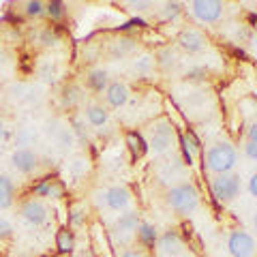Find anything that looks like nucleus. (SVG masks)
Wrapping results in <instances>:
<instances>
[{"mask_svg": "<svg viewBox=\"0 0 257 257\" xmlns=\"http://www.w3.org/2000/svg\"><path fill=\"white\" fill-rule=\"evenodd\" d=\"M122 257H144V253L142 251H133V248H131V251H124Z\"/></svg>", "mask_w": 257, "mask_h": 257, "instance_id": "obj_40", "label": "nucleus"}, {"mask_svg": "<svg viewBox=\"0 0 257 257\" xmlns=\"http://www.w3.org/2000/svg\"><path fill=\"white\" fill-rule=\"evenodd\" d=\"M22 216L32 225H43L47 221V208L41 199H28L22 204Z\"/></svg>", "mask_w": 257, "mask_h": 257, "instance_id": "obj_11", "label": "nucleus"}, {"mask_svg": "<svg viewBox=\"0 0 257 257\" xmlns=\"http://www.w3.org/2000/svg\"><path fill=\"white\" fill-rule=\"evenodd\" d=\"M210 189H212V195L216 197V202H234V199L240 195V176L236 174H219L214 176L212 182H210Z\"/></svg>", "mask_w": 257, "mask_h": 257, "instance_id": "obj_3", "label": "nucleus"}, {"mask_svg": "<svg viewBox=\"0 0 257 257\" xmlns=\"http://www.w3.org/2000/svg\"><path fill=\"white\" fill-rule=\"evenodd\" d=\"M0 94H3V92H0Z\"/></svg>", "mask_w": 257, "mask_h": 257, "instance_id": "obj_45", "label": "nucleus"}, {"mask_svg": "<svg viewBox=\"0 0 257 257\" xmlns=\"http://www.w3.org/2000/svg\"><path fill=\"white\" fill-rule=\"evenodd\" d=\"M248 142H255L257 144V120L248 126Z\"/></svg>", "mask_w": 257, "mask_h": 257, "instance_id": "obj_39", "label": "nucleus"}, {"mask_svg": "<svg viewBox=\"0 0 257 257\" xmlns=\"http://www.w3.org/2000/svg\"><path fill=\"white\" fill-rule=\"evenodd\" d=\"M182 150H184V157H187V163L191 165L195 152L199 150V142H197L195 135H193V131H187L182 135Z\"/></svg>", "mask_w": 257, "mask_h": 257, "instance_id": "obj_21", "label": "nucleus"}, {"mask_svg": "<svg viewBox=\"0 0 257 257\" xmlns=\"http://www.w3.org/2000/svg\"><path fill=\"white\" fill-rule=\"evenodd\" d=\"M178 43H180L182 50H184V52H189V54L204 52L206 47H208L206 37H204L199 30H195V28H187V30H182L180 35H178Z\"/></svg>", "mask_w": 257, "mask_h": 257, "instance_id": "obj_8", "label": "nucleus"}, {"mask_svg": "<svg viewBox=\"0 0 257 257\" xmlns=\"http://www.w3.org/2000/svg\"><path fill=\"white\" fill-rule=\"evenodd\" d=\"M35 142H37V135L30 128H20L18 135H15V146H32Z\"/></svg>", "mask_w": 257, "mask_h": 257, "instance_id": "obj_26", "label": "nucleus"}, {"mask_svg": "<svg viewBox=\"0 0 257 257\" xmlns=\"http://www.w3.org/2000/svg\"><path fill=\"white\" fill-rule=\"evenodd\" d=\"M105 99L111 107H122L128 101V88L122 82H111L105 90Z\"/></svg>", "mask_w": 257, "mask_h": 257, "instance_id": "obj_13", "label": "nucleus"}, {"mask_svg": "<svg viewBox=\"0 0 257 257\" xmlns=\"http://www.w3.org/2000/svg\"><path fill=\"white\" fill-rule=\"evenodd\" d=\"M56 246H58L60 253H71L75 246V238H73V231L62 227L58 234H56Z\"/></svg>", "mask_w": 257, "mask_h": 257, "instance_id": "obj_20", "label": "nucleus"}, {"mask_svg": "<svg viewBox=\"0 0 257 257\" xmlns=\"http://www.w3.org/2000/svg\"><path fill=\"white\" fill-rule=\"evenodd\" d=\"M35 193H37V195L58 197V195H62V187L58 182H54V180H45V182L39 184V187H35Z\"/></svg>", "mask_w": 257, "mask_h": 257, "instance_id": "obj_24", "label": "nucleus"}, {"mask_svg": "<svg viewBox=\"0 0 257 257\" xmlns=\"http://www.w3.org/2000/svg\"><path fill=\"white\" fill-rule=\"evenodd\" d=\"M18 257H30V255H18Z\"/></svg>", "mask_w": 257, "mask_h": 257, "instance_id": "obj_43", "label": "nucleus"}, {"mask_svg": "<svg viewBox=\"0 0 257 257\" xmlns=\"http://www.w3.org/2000/svg\"><path fill=\"white\" fill-rule=\"evenodd\" d=\"M86 120L90 122L92 126H105L107 124V120H109V114H107V109L103 107V105H88L86 107Z\"/></svg>", "mask_w": 257, "mask_h": 257, "instance_id": "obj_17", "label": "nucleus"}, {"mask_svg": "<svg viewBox=\"0 0 257 257\" xmlns=\"http://www.w3.org/2000/svg\"><path fill=\"white\" fill-rule=\"evenodd\" d=\"M11 163L18 172L22 174H32L39 167V155L32 152L30 148H18L11 155Z\"/></svg>", "mask_w": 257, "mask_h": 257, "instance_id": "obj_9", "label": "nucleus"}, {"mask_svg": "<svg viewBox=\"0 0 257 257\" xmlns=\"http://www.w3.org/2000/svg\"><path fill=\"white\" fill-rule=\"evenodd\" d=\"M236 150L234 146H229V144L225 142H219L210 146V150L206 152V167L210 172H214L216 176L219 174H229L231 170L236 167Z\"/></svg>", "mask_w": 257, "mask_h": 257, "instance_id": "obj_2", "label": "nucleus"}, {"mask_svg": "<svg viewBox=\"0 0 257 257\" xmlns=\"http://www.w3.org/2000/svg\"><path fill=\"white\" fill-rule=\"evenodd\" d=\"M7 138V126H5V122L0 120V144H3V140Z\"/></svg>", "mask_w": 257, "mask_h": 257, "instance_id": "obj_41", "label": "nucleus"}, {"mask_svg": "<svg viewBox=\"0 0 257 257\" xmlns=\"http://www.w3.org/2000/svg\"><path fill=\"white\" fill-rule=\"evenodd\" d=\"M176 257H182V255H176Z\"/></svg>", "mask_w": 257, "mask_h": 257, "instance_id": "obj_44", "label": "nucleus"}, {"mask_svg": "<svg viewBox=\"0 0 257 257\" xmlns=\"http://www.w3.org/2000/svg\"><path fill=\"white\" fill-rule=\"evenodd\" d=\"M138 238L142 240L144 244H155V240H157V229H155V225H150V223H140V227H138Z\"/></svg>", "mask_w": 257, "mask_h": 257, "instance_id": "obj_25", "label": "nucleus"}, {"mask_svg": "<svg viewBox=\"0 0 257 257\" xmlns=\"http://www.w3.org/2000/svg\"><path fill=\"white\" fill-rule=\"evenodd\" d=\"M165 202L176 214H189L197 208L199 195H197V191L191 182H180V184H176V187H172L170 191H167Z\"/></svg>", "mask_w": 257, "mask_h": 257, "instance_id": "obj_1", "label": "nucleus"}, {"mask_svg": "<svg viewBox=\"0 0 257 257\" xmlns=\"http://www.w3.org/2000/svg\"><path fill=\"white\" fill-rule=\"evenodd\" d=\"M86 82H88V86H90L94 92H103V90H107V86H109L107 71H105V69H92L90 73H88Z\"/></svg>", "mask_w": 257, "mask_h": 257, "instance_id": "obj_16", "label": "nucleus"}, {"mask_svg": "<svg viewBox=\"0 0 257 257\" xmlns=\"http://www.w3.org/2000/svg\"><path fill=\"white\" fill-rule=\"evenodd\" d=\"M11 236H13V225H11V221L0 219V240H7V238H11Z\"/></svg>", "mask_w": 257, "mask_h": 257, "instance_id": "obj_32", "label": "nucleus"}, {"mask_svg": "<svg viewBox=\"0 0 257 257\" xmlns=\"http://www.w3.org/2000/svg\"><path fill=\"white\" fill-rule=\"evenodd\" d=\"M79 99H82V96H79V90L75 86H67V88H64V92H62V103H64V105L73 107Z\"/></svg>", "mask_w": 257, "mask_h": 257, "instance_id": "obj_27", "label": "nucleus"}, {"mask_svg": "<svg viewBox=\"0 0 257 257\" xmlns=\"http://www.w3.org/2000/svg\"><path fill=\"white\" fill-rule=\"evenodd\" d=\"M128 7H133L135 11H146L152 7V3H128Z\"/></svg>", "mask_w": 257, "mask_h": 257, "instance_id": "obj_38", "label": "nucleus"}, {"mask_svg": "<svg viewBox=\"0 0 257 257\" xmlns=\"http://www.w3.org/2000/svg\"><path fill=\"white\" fill-rule=\"evenodd\" d=\"M150 135V148L157 152V155H163L174 146V124L167 122V120H159L148 128Z\"/></svg>", "mask_w": 257, "mask_h": 257, "instance_id": "obj_4", "label": "nucleus"}, {"mask_svg": "<svg viewBox=\"0 0 257 257\" xmlns=\"http://www.w3.org/2000/svg\"><path fill=\"white\" fill-rule=\"evenodd\" d=\"M159 244H161V251H163L165 255H170V257H176V255H180L184 251V242H182V238L178 231H165L163 236H161L159 240Z\"/></svg>", "mask_w": 257, "mask_h": 257, "instance_id": "obj_12", "label": "nucleus"}, {"mask_svg": "<svg viewBox=\"0 0 257 257\" xmlns=\"http://www.w3.org/2000/svg\"><path fill=\"white\" fill-rule=\"evenodd\" d=\"M45 11V5L39 3V0H30V3H26V13L28 15H35V18H39Z\"/></svg>", "mask_w": 257, "mask_h": 257, "instance_id": "obj_31", "label": "nucleus"}, {"mask_svg": "<svg viewBox=\"0 0 257 257\" xmlns=\"http://www.w3.org/2000/svg\"><path fill=\"white\" fill-rule=\"evenodd\" d=\"M244 155H246V159L257 161V144L255 142H248L246 144V146H244Z\"/></svg>", "mask_w": 257, "mask_h": 257, "instance_id": "obj_35", "label": "nucleus"}, {"mask_svg": "<svg viewBox=\"0 0 257 257\" xmlns=\"http://www.w3.org/2000/svg\"><path fill=\"white\" fill-rule=\"evenodd\" d=\"M71 223H73V225H82L84 223L82 210H73V212H71Z\"/></svg>", "mask_w": 257, "mask_h": 257, "instance_id": "obj_37", "label": "nucleus"}, {"mask_svg": "<svg viewBox=\"0 0 257 257\" xmlns=\"http://www.w3.org/2000/svg\"><path fill=\"white\" fill-rule=\"evenodd\" d=\"M140 227V214L138 212H126V214H120V219H116L114 223V229H111V234H114V238L122 240V244H126L128 240H131V236L138 231Z\"/></svg>", "mask_w": 257, "mask_h": 257, "instance_id": "obj_5", "label": "nucleus"}, {"mask_svg": "<svg viewBox=\"0 0 257 257\" xmlns=\"http://www.w3.org/2000/svg\"><path fill=\"white\" fill-rule=\"evenodd\" d=\"M157 62L161 69L170 71L172 67H176V62H178V56H176V52L172 50V47H165V50H161L157 54Z\"/></svg>", "mask_w": 257, "mask_h": 257, "instance_id": "obj_22", "label": "nucleus"}, {"mask_svg": "<svg viewBox=\"0 0 257 257\" xmlns=\"http://www.w3.org/2000/svg\"><path fill=\"white\" fill-rule=\"evenodd\" d=\"M133 69H135V73H140V75L150 73V69H152V58H150V56H142L140 60L133 62Z\"/></svg>", "mask_w": 257, "mask_h": 257, "instance_id": "obj_30", "label": "nucleus"}, {"mask_svg": "<svg viewBox=\"0 0 257 257\" xmlns=\"http://www.w3.org/2000/svg\"><path fill=\"white\" fill-rule=\"evenodd\" d=\"M13 195H15V184L9 176H0V210L13 206Z\"/></svg>", "mask_w": 257, "mask_h": 257, "instance_id": "obj_15", "label": "nucleus"}, {"mask_svg": "<svg viewBox=\"0 0 257 257\" xmlns=\"http://www.w3.org/2000/svg\"><path fill=\"white\" fill-rule=\"evenodd\" d=\"M56 41V35L52 32V28H43L41 35H39V43L41 45H52Z\"/></svg>", "mask_w": 257, "mask_h": 257, "instance_id": "obj_33", "label": "nucleus"}, {"mask_svg": "<svg viewBox=\"0 0 257 257\" xmlns=\"http://www.w3.org/2000/svg\"><path fill=\"white\" fill-rule=\"evenodd\" d=\"M253 227H255V231H257V212H255V216H253Z\"/></svg>", "mask_w": 257, "mask_h": 257, "instance_id": "obj_42", "label": "nucleus"}, {"mask_svg": "<svg viewBox=\"0 0 257 257\" xmlns=\"http://www.w3.org/2000/svg\"><path fill=\"white\" fill-rule=\"evenodd\" d=\"M45 11H47V15H50V18L60 20L62 15H64V5L60 3V0H52V3L45 5Z\"/></svg>", "mask_w": 257, "mask_h": 257, "instance_id": "obj_28", "label": "nucleus"}, {"mask_svg": "<svg viewBox=\"0 0 257 257\" xmlns=\"http://www.w3.org/2000/svg\"><path fill=\"white\" fill-rule=\"evenodd\" d=\"M103 199H105V206L109 208V210L120 212L128 206V202H131V193H128L126 187L116 184V187H109L105 193H103Z\"/></svg>", "mask_w": 257, "mask_h": 257, "instance_id": "obj_10", "label": "nucleus"}, {"mask_svg": "<svg viewBox=\"0 0 257 257\" xmlns=\"http://www.w3.org/2000/svg\"><path fill=\"white\" fill-rule=\"evenodd\" d=\"M41 77L45 79V82H54V79H56V67H54V64H50V62L43 64V67H41Z\"/></svg>", "mask_w": 257, "mask_h": 257, "instance_id": "obj_34", "label": "nucleus"}, {"mask_svg": "<svg viewBox=\"0 0 257 257\" xmlns=\"http://www.w3.org/2000/svg\"><path fill=\"white\" fill-rule=\"evenodd\" d=\"M54 142L56 146H58L60 150H71L75 144V135H73V128L69 126H60L54 131Z\"/></svg>", "mask_w": 257, "mask_h": 257, "instance_id": "obj_18", "label": "nucleus"}, {"mask_svg": "<svg viewBox=\"0 0 257 257\" xmlns=\"http://www.w3.org/2000/svg\"><path fill=\"white\" fill-rule=\"evenodd\" d=\"M227 248L231 257H251L255 253V240L246 231H231L227 240Z\"/></svg>", "mask_w": 257, "mask_h": 257, "instance_id": "obj_6", "label": "nucleus"}, {"mask_svg": "<svg viewBox=\"0 0 257 257\" xmlns=\"http://www.w3.org/2000/svg\"><path fill=\"white\" fill-rule=\"evenodd\" d=\"M126 146H128V150H131V155H133L135 159L144 157V155H146V150H148L144 138H142L140 133H135V131H128V133H126Z\"/></svg>", "mask_w": 257, "mask_h": 257, "instance_id": "obj_19", "label": "nucleus"}, {"mask_svg": "<svg viewBox=\"0 0 257 257\" xmlns=\"http://www.w3.org/2000/svg\"><path fill=\"white\" fill-rule=\"evenodd\" d=\"M248 191H251L253 197H257V172L251 176V180H248Z\"/></svg>", "mask_w": 257, "mask_h": 257, "instance_id": "obj_36", "label": "nucleus"}, {"mask_svg": "<svg viewBox=\"0 0 257 257\" xmlns=\"http://www.w3.org/2000/svg\"><path fill=\"white\" fill-rule=\"evenodd\" d=\"M191 7L195 18L206 24H212L223 15V3L219 0H195V3H191Z\"/></svg>", "mask_w": 257, "mask_h": 257, "instance_id": "obj_7", "label": "nucleus"}, {"mask_svg": "<svg viewBox=\"0 0 257 257\" xmlns=\"http://www.w3.org/2000/svg\"><path fill=\"white\" fill-rule=\"evenodd\" d=\"M180 13H182V9H180L178 3H165L163 9H161V15H163L165 20H176Z\"/></svg>", "mask_w": 257, "mask_h": 257, "instance_id": "obj_29", "label": "nucleus"}, {"mask_svg": "<svg viewBox=\"0 0 257 257\" xmlns=\"http://www.w3.org/2000/svg\"><path fill=\"white\" fill-rule=\"evenodd\" d=\"M180 172H182V165H180V161L176 159V161H167V163L161 167V172H159V176H161V180H174L176 176H180Z\"/></svg>", "mask_w": 257, "mask_h": 257, "instance_id": "obj_23", "label": "nucleus"}, {"mask_svg": "<svg viewBox=\"0 0 257 257\" xmlns=\"http://www.w3.org/2000/svg\"><path fill=\"white\" fill-rule=\"evenodd\" d=\"M135 47H138V43L133 41V39H116V41H111L109 47H107V54L111 56L114 60H120V58H124V56L128 54H133L135 52Z\"/></svg>", "mask_w": 257, "mask_h": 257, "instance_id": "obj_14", "label": "nucleus"}]
</instances>
